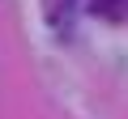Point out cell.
I'll use <instances>...</instances> for the list:
<instances>
[{"label":"cell","mask_w":128,"mask_h":119,"mask_svg":"<svg viewBox=\"0 0 128 119\" xmlns=\"http://www.w3.org/2000/svg\"><path fill=\"white\" fill-rule=\"evenodd\" d=\"M90 9H98L107 17H120V4H115V0H90Z\"/></svg>","instance_id":"6da1fadb"}]
</instances>
